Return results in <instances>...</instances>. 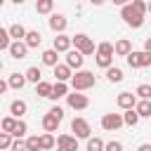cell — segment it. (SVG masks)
<instances>
[{
	"label": "cell",
	"instance_id": "obj_14",
	"mask_svg": "<svg viewBox=\"0 0 151 151\" xmlns=\"http://www.w3.org/2000/svg\"><path fill=\"white\" fill-rule=\"evenodd\" d=\"M26 109H28V104H26L24 99H14V101L9 104V113H12L14 118H21V116L26 113Z\"/></svg>",
	"mask_w": 151,
	"mask_h": 151
},
{
	"label": "cell",
	"instance_id": "obj_28",
	"mask_svg": "<svg viewBox=\"0 0 151 151\" xmlns=\"http://www.w3.org/2000/svg\"><path fill=\"white\" fill-rule=\"evenodd\" d=\"M35 94H40V97H50V94H52V85L45 83V80L35 83Z\"/></svg>",
	"mask_w": 151,
	"mask_h": 151
},
{
	"label": "cell",
	"instance_id": "obj_13",
	"mask_svg": "<svg viewBox=\"0 0 151 151\" xmlns=\"http://www.w3.org/2000/svg\"><path fill=\"white\" fill-rule=\"evenodd\" d=\"M59 123H61V120H59V118H57L52 111H47V113L42 116V127H45V132H54Z\"/></svg>",
	"mask_w": 151,
	"mask_h": 151
},
{
	"label": "cell",
	"instance_id": "obj_19",
	"mask_svg": "<svg viewBox=\"0 0 151 151\" xmlns=\"http://www.w3.org/2000/svg\"><path fill=\"white\" fill-rule=\"evenodd\" d=\"M134 111H137L139 116H144V118H151V99L137 101V104H134Z\"/></svg>",
	"mask_w": 151,
	"mask_h": 151
},
{
	"label": "cell",
	"instance_id": "obj_26",
	"mask_svg": "<svg viewBox=\"0 0 151 151\" xmlns=\"http://www.w3.org/2000/svg\"><path fill=\"white\" fill-rule=\"evenodd\" d=\"M106 78H109L111 83H120V80H123V71H120L118 66H109V68H106Z\"/></svg>",
	"mask_w": 151,
	"mask_h": 151
},
{
	"label": "cell",
	"instance_id": "obj_45",
	"mask_svg": "<svg viewBox=\"0 0 151 151\" xmlns=\"http://www.w3.org/2000/svg\"><path fill=\"white\" fill-rule=\"evenodd\" d=\"M130 2H132V0H113V5H120V7H123V5H130Z\"/></svg>",
	"mask_w": 151,
	"mask_h": 151
},
{
	"label": "cell",
	"instance_id": "obj_2",
	"mask_svg": "<svg viewBox=\"0 0 151 151\" xmlns=\"http://www.w3.org/2000/svg\"><path fill=\"white\" fill-rule=\"evenodd\" d=\"M120 17H123V21H125L127 26H132V28H139V26L144 24V14H142L132 2H130V5H123Z\"/></svg>",
	"mask_w": 151,
	"mask_h": 151
},
{
	"label": "cell",
	"instance_id": "obj_36",
	"mask_svg": "<svg viewBox=\"0 0 151 151\" xmlns=\"http://www.w3.org/2000/svg\"><path fill=\"white\" fill-rule=\"evenodd\" d=\"M111 61H113V57H109V54H97V64H99L101 68H109Z\"/></svg>",
	"mask_w": 151,
	"mask_h": 151
},
{
	"label": "cell",
	"instance_id": "obj_3",
	"mask_svg": "<svg viewBox=\"0 0 151 151\" xmlns=\"http://www.w3.org/2000/svg\"><path fill=\"white\" fill-rule=\"evenodd\" d=\"M71 45H76V50L85 57V54H92L94 52V42L85 35V33H76L73 38H71Z\"/></svg>",
	"mask_w": 151,
	"mask_h": 151
},
{
	"label": "cell",
	"instance_id": "obj_1",
	"mask_svg": "<svg viewBox=\"0 0 151 151\" xmlns=\"http://www.w3.org/2000/svg\"><path fill=\"white\" fill-rule=\"evenodd\" d=\"M97 83L94 73L92 71H76V76H71V85L76 92H83V90H90L92 85Z\"/></svg>",
	"mask_w": 151,
	"mask_h": 151
},
{
	"label": "cell",
	"instance_id": "obj_30",
	"mask_svg": "<svg viewBox=\"0 0 151 151\" xmlns=\"http://www.w3.org/2000/svg\"><path fill=\"white\" fill-rule=\"evenodd\" d=\"M104 146H106V144H104L99 137H94V139L90 137V139H87V151H104Z\"/></svg>",
	"mask_w": 151,
	"mask_h": 151
},
{
	"label": "cell",
	"instance_id": "obj_39",
	"mask_svg": "<svg viewBox=\"0 0 151 151\" xmlns=\"http://www.w3.org/2000/svg\"><path fill=\"white\" fill-rule=\"evenodd\" d=\"M9 151H28V149H26V142L14 139V142H12V146H9Z\"/></svg>",
	"mask_w": 151,
	"mask_h": 151
},
{
	"label": "cell",
	"instance_id": "obj_46",
	"mask_svg": "<svg viewBox=\"0 0 151 151\" xmlns=\"http://www.w3.org/2000/svg\"><path fill=\"white\" fill-rule=\"evenodd\" d=\"M137 151H151V144H142V146H139Z\"/></svg>",
	"mask_w": 151,
	"mask_h": 151
},
{
	"label": "cell",
	"instance_id": "obj_38",
	"mask_svg": "<svg viewBox=\"0 0 151 151\" xmlns=\"http://www.w3.org/2000/svg\"><path fill=\"white\" fill-rule=\"evenodd\" d=\"M137 94H139L142 99H151V85H139V87H137Z\"/></svg>",
	"mask_w": 151,
	"mask_h": 151
},
{
	"label": "cell",
	"instance_id": "obj_9",
	"mask_svg": "<svg viewBox=\"0 0 151 151\" xmlns=\"http://www.w3.org/2000/svg\"><path fill=\"white\" fill-rule=\"evenodd\" d=\"M26 52H28V45H26L24 40H14V42L9 45V54H12V59H24Z\"/></svg>",
	"mask_w": 151,
	"mask_h": 151
},
{
	"label": "cell",
	"instance_id": "obj_27",
	"mask_svg": "<svg viewBox=\"0 0 151 151\" xmlns=\"http://www.w3.org/2000/svg\"><path fill=\"white\" fill-rule=\"evenodd\" d=\"M24 76H26V80H28V83H40V78H42V73H40V68H38V66H31Z\"/></svg>",
	"mask_w": 151,
	"mask_h": 151
},
{
	"label": "cell",
	"instance_id": "obj_12",
	"mask_svg": "<svg viewBox=\"0 0 151 151\" xmlns=\"http://www.w3.org/2000/svg\"><path fill=\"white\" fill-rule=\"evenodd\" d=\"M134 104H137V97H134L132 92H120V94H118V106H120V109L127 111V109H134Z\"/></svg>",
	"mask_w": 151,
	"mask_h": 151
},
{
	"label": "cell",
	"instance_id": "obj_18",
	"mask_svg": "<svg viewBox=\"0 0 151 151\" xmlns=\"http://www.w3.org/2000/svg\"><path fill=\"white\" fill-rule=\"evenodd\" d=\"M66 94H68V87H66V83L57 80V83L52 85V94H50V99H59V97H66Z\"/></svg>",
	"mask_w": 151,
	"mask_h": 151
},
{
	"label": "cell",
	"instance_id": "obj_4",
	"mask_svg": "<svg viewBox=\"0 0 151 151\" xmlns=\"http://www.w3.org/2000/svg\"><path fill=\"white\" fill-rule=\"evenodd\" d=\"M127 64H130L132 68H144V66L151 64V52H146V50H144V52H134V50H132V52L127 54Z\"/></svg>",
	"mask_w": 151,
	"mask_h": 151
},
{
	"label": "cell",
	"instance_id": "obj_43",
	"mask_svg": "<svg viewBox=\"0 0 151 151\" xmlns=\"http://www.w3.org/2000/svg\"><path fill=\"white\" fill-rule=\"evenodd\" d=\"M9 87V83H5V80H0V94H5V90Z\"/></svg>",
	"mask_w": 151,
	"mask_h": 151
},
{
	"label": "cell",
	"instance_id": "obj_21",
	"mask_svg": "<svg viewBox=\"0 0 151 151\" xmlns=\"http://www.w3.org/2000/svg\"><path fill=\"white\" fill-rule=\"evenodd\" d=\"M54 7V0H35V12L38 14H50Z\"/></svg>",
	"mask_w": 151,
	"mask_h": 151
},
{
	"label": "cell",
	"instance_id": "obj_6",
	"mask_svg": "<svg viewBox=\"0 0 151 151\" xmlns=\"http://www.w3.org/2000/svg\"><path fill=\"white\" fill-rule=\"evenodd\" d=\"M123 123H125V120H123V116H120V113H106V116L101 118V127H104V130H109V132L118 130Z\"/></svg>",
	"mask_w": 151,
	"mask_h": 151
},
{
	"label": "cell",
	"instance_id": "obj_31",
	"mask_svg": "<svg viewBox=\"0 0 151 151\" xmlns=\"http://www.w3.org/2000/svg\"><path fill=\"white\" fill-rule=\"evenodd\" d=\"M123 120H125V125H137V120H139V113H137L134 109H127V113L123 116Z\"/></svg>",
	"mask_w": 151,
	"mask_h": 151
},
{
	"label": "cell",
	"instance_id": "obj_47",
	"mask_svg": "<svg viewBox=\"0 0 151 151\" xmlns=\"http://www.w3.org/2000/svg\"><path fill=\"white\" fill-rule=\"evenodd\" d=\"M90 2H92V5H97V7H99V5H104V2H106V0H90Z\"/></svg>",
	"mask_w": 151,
	"mask_h": 151
},
{
	"label": "cell",
	"instance_id": "obj_16",
	"mask_svg": "<svg viewBox=\"0 0 151 151\" xmlns=\"http://www.w3.org/2000/svg\"><path fill=\"white\" fill-rule=\"evenodd\" d=\"M54 76H57V80L66 83L73 73H71V66H68V64H57V66H54Z\"/></svg>",
	"mask_w": 151,
	"mask_h": 151
},
{
	"label": "cell",
	"instance_id": "obj_17",
	"mask_svg": "<svg viewBox=\"0 0 151 151\" xmlns=\"http://www.w3.org/2000/svg\"><path fill=\"white\" fill-rule=\"evenodd\" d=\"M113 52H116V54H120V57H127V54L132 52V42L123 38V40H118V42L113 45Z\"/></svg>",
	"mask_w": 151,
	"mask_h": 151
},
{
	"label": "cell",
	"instance_id": "obj_15",
	"mask_svg": "<svg viewBox=\"0 0 151 151\" xmlns=\"http://www.w3.org/2000/svg\"><path fill=\"white\" fill-rule=\"evenodd\" d=\"M54 50H57V52H68V50H71V38L64 35V33H59V35L54 38Z\"/></svg>",
	"mask_w": 151,
	"mask_h": 151
},
{
	"label": "cell",
	"instance_id": "obj_32",
	"mask_svg": "<svg viewBox=\"0 0 151 151\" xmlns=\"http://www.w3.org/2000/svg\"><path fill=\"white\" fill-rule=\"evenodd\" d=\"M26 130H28V125H26L24 120H17V127L12 130V137H17V139H21V137L26 134Z\"/></svg>",
	"mask_w": 151,
	"mask_h": 151
},
{
	"label": "cell",
	"instance_id": "obj_33",
	"mask_svg": "<svg viewBox=\"0 0 151 151\" xmlns=\"http://www.w3.org/2000/svg\"><path fill=\"white\" fill-rule=\"evenodd\" d=\"M26 149H28V151H42V146H40V137H35V134L28 137V139H26Z\"/></svg>",
	"mask_w": 151,
	"mask_h": 151
},
{
	"label": "cell",
	"instance_id": "obj_25",
	"mask_svg": "<svg viewBox=\"0 0 151 151\" xmlns=\"http://www.w3.org/2000/svg\"><path fill=\"white\" fill-rule=\"evenodd\" d=\"M40 40H42V38H40V33H38V31H28V33H26V38H24V42H26L28 47H38V45H40Z\"/></svg>",
	"mask_w": 151,
	"mask_h": 151
},
{
	"label": "cell",
	"instance_id": "obj_11",
	"mask_svg": "<svg viewBox=\"0 0 151 151\" xmlns=\"http://www.w3.org/2000/svg\"><path fill=\"white\" fill-rule=\"evenodd\" d=\"M83 61H85V57H83L78 50H68V52H66V64H68L71 68H80Z\"/></svg>",
	"mask_w": 151,
	"mask_h": 151
},
{
	"label": "cell",
	"instance_id": "obj_42",
	"mask_svg": "<svg viewBox=\"0 0 151 151\" xmlns=\"http://www.w3.org/2000/svg\"><path fill=\"white\" fill-rule=\"evenodd\" d=\"M50 111H52V113H54V116H57V118H59V120H61V118H64V109H61V106H52V109H50Z\"/></svg>",
	"mask_w": 151,
	"mask_h": 151
},
{
	"label": "cell",
	"instance_id": "obj_20",
	"mask_svg": "<svg viewBox=\"0 0 151 151\" xmlns=\"http://www.w3.org/2000/svg\"><path fill=\"white\" fill-rule=\"evenodd\" d=\"M57 59H59V52H57L54 47L42 52V64H47V66H52V68H54V66H57Z\"/></svg>",
	"mask_w": 151,
	"mask_h": 151
},
{
	"label": "cell",
	"instance_id": "obj_50",
	"mask_svg": "<svg viewBox=\"0 0 151 151\" xmlns=\"http://www.w3.org/2000/svg\"><path fill=\"white\" fill-rule=\"evenodd\" d=\"M2 2H5V0H0V7H2Z\"/></svg>",
	"mask_w": 151,
	"mask_h": 151
},
{
	"label": "cell",
	"instance_id": "obj_37",
	"mask_svg": "<svg viewBox=\"0 0 151 151\" xmlns=\"http://www.w3.org/2000/svg\"><path fill=\"white\" fill-rule=\"evenodd\" d=\"M97 54H109V57H111V54H113V45H111V42H101V45L97 47Z\"/></svg>",
	"mask_w": 151,
	"mask_h": 151
},
{
	"label": "cell",
	"instance_id": "obj_35",
	"mask_svg": "<svg viewBox=\"0 0 151 151\" xmlns=\"http://www.w3.org/2000/svg\"><path fill=\"white\" fill-rule=\"evenodd\" d=\"M9 38H12V35H9V31L0 28V50H9V45H12V42H9Z\"/></svg>",
	"mask_w": 151,
	"mask_h": 151
},
{
	"label": "cell",
	"instance_id": "obj_22",
	"mask_svg": "<svg viewBox=\"0 0 151 151\" xmlns=\"http://www.w3.org/2000/svg\"><path fill=\"white\" fill-rule=\"evenodd\" d=\"M7 83H9V87H14V90H21V87L26 85V76H21V73H12Z\"/></svg>",
	"mask_w": 151,
	"mask_h": 151
},
{
	"label": "cell",
	"instance_id": "obj_8",
	"mask_svg": "<svg viewBox=\"0 0 151 151\" xmlns=\"http://www.w3.org/2000/svg\"><path fill=\"white\" fill-rule=\"evenodd\" d=\"M66 26H68V21H66L64 14H52V17H50V28H52L54 33H64Z\"/></svg>",
	"mask_w": 151,
	"mask_h": 151
},
{
	"label": "cell",
	"instance_id": "obj_41",
	"mask_svg": "<svg viewBox=\"0 0 151 151\" xmlns=\"http://www.w3.org/2000/svg\"><path fill=\"white\" fill-rule=\"evenodd\" d=\"M104 151H123V144H120V142H109V144L104 146Z\"/></svg>",
	"mask_w": 151,
	"mask_h": 151
},
{
	"label": "cell",
	"instance_id": "obj_48",
	"mask_svg": "<svg viewBox=\"0 0 151 151\" xmlns=\"http://www.w3.org/2000/svg\"><path fill=\"white\" fill-rule=\"evenodd\" d=\"M12 2H14V5H21V2H24V0H12Z\"/></svg>",
	"mask_w": 151,
	"mask_h": 151
},
{
	"label": "cell",
	"instance_id": "obj_34",
	"mask_svg": "<svg viewBox=\"0 0 151 151\" xmlns=\"http://www.w3.org/2000/svg\"><path fill=\"white\" fill-rule=\"evenodd\" d=\"M12 142H14V139H12V134H9V132H0V151L9 149V146H12Z\"/></svg>",
	"mask_w": 151,
	"mask_h": 151
},
{
	"label": "cell",
	"instance_id": "obj_7",
	"mask_svg": "<svg viewBox=\"0 0 151 151\" xmlns=\"http://www.w3.org/2000/svg\"><path fill=\"white\" fill-rule=\"evenodd\" d=\"M71 130L76 132V137H83V139H90V123L85 120V118H73V123H71Z\"/></svg>",
	"mask_w": 151,
	"mask_h": 151
},
{
	"label": "cell",
	"instance_id": "obj_5",
	"mask_svg": "<svg viewBox=\"0 0 151 151\" xmlns=\"http://www.w3.org/2000/svg\"><path fill=\"white\" fill-rule=\"evenodd\" d=\"M66 101H68V106L76 109V111H83V109L90 106V99H87L85 94H78L76 90H73V94H66Z\"/></svg>",
	"mask_w": 151,
	"mask_h": 151
},
{
	"label": "cell",
	"instance_id": "obj_23",
	"mask_svg": "<svg viewBox=\"0 0 151 151\" xmlns=\"http://www.w3.org/2000/svg\"><path fill=\"white\" fill-rule=\"evenodd\" d=\"M17 120H19V118H14V116H7V118H2V120H0V130L12 134V130L17 127Z\"/></svg>",
	"mask_w": 151,
	"mask_h": 151
},
{
	"label": "cell",
	"instance_id": "obj_24",
	"mask_svg": "<svg viewBox=\"0 0 151 151\" xmlns=\"http://www.w3.org/2000/svg\"><path fill=\"white\" fill-rule=\"evenodd\" d=\"M26 33H28V31H26L21 24H12V26H9V35H12L14 40H21V38H26Z\"/></svg>",
	"mask_w": 151,
	"mask_h": 151
},
{
	"label": "cell",
	"instance_id": "obj_29",
	"mask_svg": "<svg viewBox=\"0 0 151 151\" xmlns=\"http://www.w3.org/2000/svg\"><path fill=\"white\" fill-rule=\"evenodd\" d=\"M40 146H42V151H47V149H54V146H57V142H54L52 132H45V134L40 137Z\"/></svg>",
	"mask_w": 151,
	"mask_h": 151
},
{
	"label": "cell",
	"instance_id": "obj_51",
	"mask_svg": "<svg viewBox=\"0 0 151 151\" xmlns=\"http://www.w3.org/2000/svg\"><path fill=\"white\" fill-rule=\"evenodd\" d=\"M0 71H2V61H0Z\"/></svg>",
	"mask_w": 151,
	"mask_h": 151
},
{
	"label": "cell",
	"instance_id": "obj_40",
	"mask_svg": "<svg viewBox=\"0 0 151 151\" xmlns=\"http://www.w3.org/2000/svg\"><path fill=\"white\" fill-rule=\"evenodd\" d=\"M132 5H134V7H137L142 14H146V12H149V5H146L144 0H132Z\"/></svg>",
	"mask_w": 151,
	"mask_h": 151
},
{
	"label": "cell",
	"instance_id": "obj_49",
	"mask_svg": "<svg viewBox=\"0 0 151 151\" xmlns=\"http://www.w3.org/2000/svg\"><path fill=\"white\" fill-rule=\"evenodd\" d=\"M57 151H73V149H57Z\"/></svg>",
	"mask_w": 151,
	"mask_h": 151
},
{
	"label": "cell",
	"instance_id": "obj_44",
	"mask_svg": "<svg viewBox=\"0 0 151 151\" xmlns=\"http://www.w3.org/2000/svg\"><path fill=\"white\" fill-rule=\"evenodd\" d=\"M144 50H146V52H151V38H146V40H144Z\"/></svg>",
	"mask_w": 151,
	"mask_h": 151
},
{
	"label": "cell",
	"instance_id": "obj_10",
	"mask_svg": "<svg viewBox=\"0 0 151 151\" xmlns=\"http://www.w3.org/2000/svg\"><path fill=\"white\" fill-rule=\"evenodd\" d=\"M57 149H78V139L73 134H59L57 137Z\"/></svg>",
	"mask_w": 151,
	"mask_h": 151
},
{
	"label": "cell",
	"instance_id": "obj_52",
	"mask_svg": "<svg viewBox=\"0 0 151 151\" xmlns=\"http://www.w3.org/2000/svg\"><path fill=\"white\" fill-rule=\"evenodd\" d=\"M149 12H151V2H149Z\"/></svg>",
	"mask_w": 151,
	"mask_h": 151
}]
</instances>
